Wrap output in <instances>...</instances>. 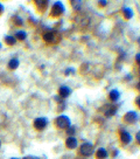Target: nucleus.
I'll return each mask as SVG.
<instances>
[{
	"mask_svg": "<svg viewBox=\"0 0 140 159\" xmlns=\"http://www.w3.org/2000/svg\"><path fill=\"white\" fill-rule=\"evenodd\" d=\"M56 123V126L60 128V129H68L71 126V123H70V118L68 116H58L55 121Z\"/></svg>",
	"mask_w": 140,
	"mask_h": 159,
	"instance_id": "obj_1",
	"label": "nucleus"
},
{
	"mask_svg": "<svg viewBox=\"0 0 140 159\" xmlns=\"http://www.w3.org/2000/svg\"><path fill=\"white\" fill-rule=\"evenodd\" d=\"M95 152V148L91 143H83L79 146V153L84 157H89Z\"/></svg>",
	"mask_w": 140,
	"mask_h": 159,
	"instance_id": "obj_2",
	"label": "nucleus"
},
{
	"mask_svg": "<svg viewBox=\"0 0 140 159\" xmlns=\"http://www.w3.org/2000/svg\"><path fill=\"white\" fill-rule=\"evenodd\" d=\"M64 13V6L61 1H56L54 2L53 7H51V12H50V15L53 16H60L61 14Z\"/></svg>",
	"mask_w": 140,
	"mask_h": 159,
	"instance_id": "obj_3",
	"label": "nucleus"
},
{
	"mask_svg": "<svg viewBox=\"0 0 140 159\" xmlns=\"http://www.w3.org/2000/svg\"><path fill=\"white\" fill-rule=\"evenodd\" d=\"M47 125H48V121L44 117H40V118H36L34 121V128L36 130H43Z\"/></svg>",
	"mask_w": 140,
	"mask_h": 159,
	"instance_id": "obj_4",
	"label": "nucleus"
},
{
	"mask_svg": "<svg viewBox=\"0 0 140 159\" xmlns=\"http://www.w3.org/2000/svg\"><path fill=\"white\" fill-rule=\"evenodd\" d=\"M137 118H138V116H137V112H136V111H129V112H126L125 116H124V121H125L126 123H129V124L136 123V122H137Z\"/></svg>",
	"mask_w": 140,
	"mask_h": 159,
	"instance_id": "obj_5",
	"label": "nucleus"
},
{
	"mask_svg": "<svg viewBox=\"0 0 140 159\" xmlns=\"http://www.w3.org/2000/svg\"><path fill=\"white\" fill-rule=\"evenodd\" d=\"M77 139L75 138V137H72V136H69L68 138H67V141H65V145H67V148L68 149H70V150H72V149H76L77 148Z\"/></svg>",
	"mask_w": 140,
	"mask_h": 159,
	"instance_id": "obj_6",
	"label": "nucleus"
},
{
	"mask_svg": "<svg viewBox=\"0 0 140 159\" xmlns=\"http://www.w3.org/2000/svg\"><path fill=\"white\" fill-rule=\"evenodd\" d=\"M120 139H122V143H123V144L127 145V144H130V143L132 142V136H131L130 132H127V131H122V133H120Z\"/></svg>",
	"mask_w": 140,
	"mask_h": 159,
	"instance_id": "obj_7",
	"label": "nucleus"
},
{
	"mask_svg": "<svg viewBox=\"0 0 140 159\" xmlns=\"http://www.w3.org/2000/svg\"><path fill=\"white\" fill-rule=\"evenodd\" d=\"M58 94H60V96H61L62 98H67V97H69V96H70V94H71V89H70L69 87L62 85V87L58 89Z\"/></svg>",
	"mask_w": 140,
	"mask_h": 159,
	"instance_id": "obj_8",
	"label": "nucleus"
},
{
	"mask_svg": "<svg viewBox=\"0 0 140 159\" xmlns=\"http://www.w3.org/2000/svg\"><path fill=\"white\" fill-rule=\"evenodd\" d=\"M119 97H120V92H119L117 89H112V90L109 92V98H110V101H112V102H117V101L119 99Z\"/></svg>",
	"mask_w": 140,
	"mask_h": 159,
	"instance_id": "obj_9",
	"label": "nucleus"
},
{
	"mask_svg": "<svg viewBox=\"0 0 140 159\" xmlns=\"http://www.w3.org/2000/svg\"><path fill=\"white\" fill-rule=\"evenodd\" d=\"M96 157L98 159H106L108 158V151L103 148H99L96 152Z\"/></svg>",
	"mask_w": 140,
	"mask_h": 159,
	"instance_id": "obj_10",
	"label": "nucleus"
},
{
	"mask_svg": "<svg viewBox=\"0 0 140 159\" xmlns=\"http://www.w3.org/2000/svg\"><path fill=\"white\" fill-rule=\"evenodd\" d=\"M123 14H124V16H125V19H127V20H130V19H132L133 18V11L130 8V7H124L123 8Z\"/></svg>",
	"mask_w": 140,
	"mask_h": 159,
	"instance_id": "obj_11",
	"label": "nucleus"
},
{
	"mask_svg": "<svg viewBox=\"0 0 140 159\" xmlns=\"http://www.w3.org/2000/svg\"><path fill=\"white\" fill-rule=\"evenodd\" d=\"M54 38H55V34H54L53 32H48V33H46V34L43 35V40H44L46 42H55Z\"/></svg>",
	"mask_w": 140,
	"mask_h": 159,
	"instance_id": "obj_12",
	"label": "nucleus"
},
{
	"mask_svg": "<svg viewBox=\"0 0 140 159\" xmlns=\"http://www.w3.org/2000/svg\"><path fill=\"white\" fill-rule=\"evenodd\" d=\"M18 67H19V60H18V59H12V60L8 62V68H9L11 70L16 69Z\"/></svg>",
	"mask_w": 140,
	"mask_h": 159,
	"instance_id": "obj_13",
	"label": "nucleus"
},
{
	"mask_svg": "<svg viewBox=\"0 0 140 159\" xmlns=\"http://www.w3.org/2000/svg\"><path fill=\"white\" fill-rule=\"evenodd\" d=\"M116 108L115 106H108V109L105 110V116L106 117H112V116H115V114H116Z\"/></svg>",
	"mask_w": 140,
	"mask_h": 159,
	"instance_id": "obj_14",
	"label": "nucleus"
},
{
	"mask_svg": "<svg viewBox=\"0 0 140 159\" xmlns=\"http://www.w3.org/2000/svg\"><path fill=\"white\" fill-rule=\"evenodd\" d=\"M5 42H6L7 45H9V46H13V45L16 42V40H15V38H14V36L6 35V36H5Z\"/></svg>",
	"mask_w": 140,
	"mask_h": 159,
	"instance_id": "obj_15",
	"label": "nucleus"
},
{
	"mask_svg": "<svg viewBox=\"0 0 140 159\" xmlns=\"http://www.w3.org/2000/svg\"><path fill=\"white\" fill-rule=\"evenodd\" d=\"M15 36H16L18 40H25L26 36H27V34H26V32H23V31H19V32L15 33Z\"/></svg>",
	"mask_w": 140,
	"mask_h": 159,
	"instance_id": "obj_16",
	"label": "nucleus"
},
{
	"mask_svg": "<svg viewBox=\"0 0 140 159\" xmlns=\"http://www.w3.org/2000/svg\"><path fill=\"white\" fill-rule=\"evenodd\" d=\"M71 5L74 6V8L76 11L81 9V5H82V1H71Z\"/></svg>",
	"mask_w": 140,
	"mask_h": 159,
	"instance_id": "obj_17",
	"label": "nucleus"
},
{
	"mask_svg": "<svg viewBox=\"0 0 140 159\" xmlns=\"http://www.w3.org/2000/svg\"><path fill=\"white\" fill-rule=\"evenodd\" d=\"M14 21H15V23H16V25H19V26H21V25H22V20H21V18H20V16H15V18H14Z\"/></svg>",
	"mask_w": 140,
	"mask_h": 159,
	"instance_id": "obj_18",
	"label": "nucleus"
},
{
	"mask_svg": "<svg viewBox=\"0 0 140 159\" xmlns=\"http://www.w3.org/2000/svg\"><path fill=\"white\" fill-rule=\"evenodd\" d=\"M67 132H68L69 135H74V133H75V128H74V126L68 128V129H67Z\"/></svg>",
	"mask_w": 140,
	"mask_h": 159,
	"instance_id": "obj_19",
	"label": "nucleus"
},
{
	"mask_svg": "<svg viewBox=\"0 0 140 159\" xmlns=\"http://www.w3.org/2000/svg\"><path fill=\"white\" fill-rule=\"evenodd\" d=\"M75 73V69L74 68H68L65 70V75H70V74H74Z\"/></svg>",
	"mask_w": 140,
	"mask_h": 159,
	"instance_id": "obj_20",
	"label": "nucleus"
},
{
	"mask_svg": "<svg viewBox=\"0 0 140 159\" xmlns=\"http://www.w3.org/2000/svg\"><path fill=\"white\" fill-rule=\"evenodd\" d=\"M136 61H137V63H138V65L140 66V53L136 55Z\"/></svg>",
	"mask_w": 140,
	"mask_h": 159,
	"instance_id": "obj_21",
	"label": "nucleus"
},
{
	"mask_svg": "<svg viewBox=\"0 0 140 159\" xmlns=\"http://www.w3.org/2000/svg\"><path fill=\"white\" fill-rule=\"evenodd\" d=\"M98 4H99L101 6H103V7H104V6H106V5H108V1H98Z\"/></svg>",
	"mask_w": 140,
	"mask_h": 159,
	"instance_id": "obj_22",
	"label": "nucleus"
},
{
	"mask_svg": "<svg viewBox=\"0 0 140 159\" xmlns=\"http://www.w3.org/2000/svg\"><path fill=\"white\" fill-rule=\"evenodd\" d=\"M136 138H137V142H138V143L140 144V131L138 132V133H137V137H136Z\"/></svg>",
	"mask_w": 140,
	"mask_h": 159,
	"instance_id": "obj_23",
	"label": "nucleus"
},
{
	"mask_svg": "<svg viewBox=\"0 0 140 159\" xmlns=\"http://www.w3.org/2000/svg\"><path fill=\"white\" fill-rule=\"evenodd\" d=\"M136 103H137V105L139 106V109H140V96L137 98V101H136Z\"/></svg>",
	"mask_w": 140,
	"mask_h": 159,
	"instance_id": "obj_24",
	"label": "nucleus"
},
{
	"mask_svg": "<svg viewBox=\"0 0 140 159\" xmlns=\"http://www.w3.org/2000/svg\"><path fill=\"white\" fill-rule=\"evenodd\" d=\"M2 12H4V6H2L1 4H0V14H1Z\"/></svg>",
	"mask_w": 140,
	"mask_h": 159,
	"instance_id": "obj_25",
	"label": "nucleus"
},
{
	"mask_svg": "<svg viewBox=\"0 0 140 159\" xmlns=\"http://www.w3.org/2000/svg\"><path fill=\"white\" fill-rule=\"evenodd\" d=\"M23 159H39L37 157H26V158H23Z\"/></svg>",
	"mask_w": 140,
	"mask_h": 159,
	"instance_id": "obj_26",
	"label": "nucleus"
},
{
	"mask_svg": "<svg viewBox=\"0 0 140 159\" xmlns=\"http://www.w3.org/2000/svg\"><path fill=\"white\" fill-rule=\"evenodd\" d=\"M137 88H138V89H139V90H140V82H139V83H138V84H137Z\"/></svg>",
	"mask_w": 140,
	"mask_h": 159,
	"instance_id": "obj_27",
	"label": "nucleus"
},
{
	"mask_svg": "<svg viewBox=\"0 0 140 159\" xmlns=\"http://www.w3.org/2000/svg\"><path fill=\"white\" fill-rule=\"evenodd\" d=\"M138 42H139V43H140V38H139V39H138Z\"/></svg>",
	"mask_w": 140,
	"mask_h": 159,
	"instance_id": "obj_28",
	"label": "nucleus"
},
{
	"mask_svg": "<svg viewBox=\"0 0 140 159\" xmlns=\"http://www.w3.org/2000/svg\"><path fill=\"white\" fill-rule=\"evenodd\" d=\"M0 49H1V43H0Z\"/></svg>",
	"mask_w": 140,
	"mask_h": 159,
	"instance_id": "obj_29",
	"label": "nucleus"
},
{
	"mask_svg": "<svg viewBox=\"0 0 140 159\" xmlns=\"http://www.w3.org/2000/svg\"><path fill=\"white\" fill-rule=\"evenodd\" d=\"M0 146H1V142H0Z\"/></svg>",
	"mask_w": 140,
	"mask_h": 159,
	"instance_id": "obj_30",
	"label": "nucleus"
},
{
	"mask_svg": "<svg viewBox=\"0 0 140 159\" xmlns=\"http://www.w3.org/2000/svg\"><path fill=\"white\" fill-rule=\"evenodd\" d=\"M12 159H18V158H12Z\"/></svg>",
	"mask_w": 140,
	"mask_h": 159,
	"instance_id": "obj_31",
	"label": "nucleus"
}]
</instances>
